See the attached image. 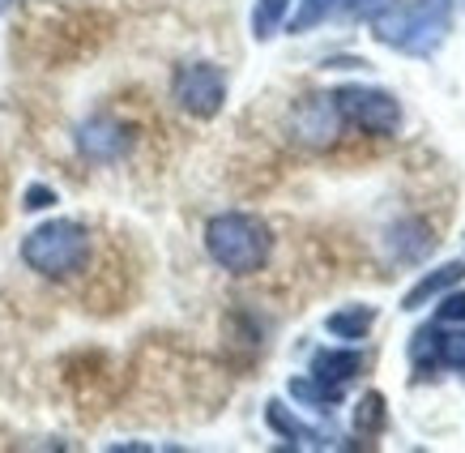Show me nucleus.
<instances>
[{"label":"nucleus","mask_w":465,"mask_h":453,"mask_svg":"<svg viewBox=\"0 0 465 453\" xmlns=\"http://www.w3.org/2000/svg\"><path fill=\"white\" fill-rule=\"evenodd\" d=\"M205 253L218 269L248 278L261 274L273 257V231L265 218H256L248 210H223L205 223Z\"/></svg>","instance_id":"nucleus-2"},{"label":"nucleus","mask_w":465,"mask_h":453,"mask_svg":"<svg viewBox=\"0 0 465 453\" xmlns=\"http://www.w3.org/2000/svg\"><path fill=\"white\" fill-rule=\"evenodd\" d=\"M414 364L419 368H452L465 372V326H436L414 334Z\"/></svg>","instance_id":"nucleus-8"},{"label":"nucleus","mask_w":465,"mask_h":453,"mask_svg":"<svg viewBox=\"0 0 465 453\" xmlns=\"http://www.w3.org/2000/svg\"><path fill=\"white\" fill-rule=\"evenodd\" d=\"M440 326H465V291H444V304H440Z\"/></svg>","instance_id":"nucleus-18"},{"label":"nucleus","mask_w":465,"mask_h":453,"mask_svg":"<svg viewBox=\"0 0 465 453\" xmlns=\"http://www.w3.org/2000/svg\"><path fill=\"white\" fill-rule=\"evenodd\" d=\"M384 424H389V407H384V394L367 389V394L359 398V407H354V432H359V437H381Z\"/></svg>","instance_id":"nucleus-15"},{"label":"nucleus","mask_w":465,"mask_h":453,"mask_svg":"<svg viewBox=\"0 0 465 453\" xmlns=\"http://www.w3.org/2000/svg\"><path fill=\"white\" fill-rule=\"evenodd\" d=\"M341 107L333 95H303L286 116V133L295 137L303 150H333L341 142Z\"/></svg>","instance_id":"nucleus-6"},{"label":"nucleus","mask_w":465,"mask_h":453,"mask_svg":"<svg viewBox=\"0 0 465 453\" xmlns=\"http://www.w3.org/2000/svg\"><path fill=\"white\" fill-rule=\"evenodd\" d=\"M291 17V0H256L252 5V39H273Z\"/></svg>","instance_id":"nucleus-16"},{"label":"nucleus","mask_w":465,"mask_h":453,"mask_svg":"<svg viewBox=\"0 0 465 453\" xmlns=\"http://www.w3.org/2000/svg\"><path fill=\"white\" fill-rule=\"evenodd\" d=\"M133 146H137V133L120 116L99 112L82 120V128H77V155L85 163H120V158L133 155Z\"/></svg>","instance_id":"nucleus-7"},{"label":"nucleus","mask_w":465,"mask_h":453,"mask_svg":"<svg viewBox=\"0 0 465 453\" xmlns=\"http://www.w3.org/2000/svg\"><path fill=\"white\" fill-rule=\"evenodd\" d=\"M291 398H299V402H308V407H316V411H333V407H341V398H346V389L341 385H329L321 381V377H295L291 381Z\"/></svg>","instance_id":"nucleus-14"},{"label":"nucleus","mask_w":465,"mask_h":453,"mask_svg":"<svg viewBox=\"0 0 465 453\" xmlns=\"http://www.w3.org/2000/svg\"><path fill=\"white\" fill-rule=\"evenodd\" d=\"M457 283H465V261H444V266H436L431 274H423L419 283L410 287L406 296H401V308H406V312H419L423 304H431L436 296L452 291Z\"/></svg>","instance_id":"nucleus-11"},{"label":"nucleus","mask_w":465,"mask_h":453,"mask_svg":"<svg viewBox=\"0 0 465 453\" xmlns=\"http://www.w3.org/2000/svg\"><path fill=\"white\" fill-rule=\"evenodd\" d=\"M371 326H376V308H371V304H346V308H338V312H329V317H324V329H329L333 338H341V342L367 338Z\"/></svg>","instance_id":"nucleus-12"},{"label":"nucleus","mask_w":465,"mask_h":453,"mask_svg":"<svg viewBox=\"0 0 465 453\" xmlns=\"http://www.w3.org/2000/svg\"><path fill=\"white\" fill-rule=\"evenodd\" d=\"M389 248H393L397 261H419L436 248V236H431V226H423L419 218H406V223H397L389 231Z\"/></svg>","instance_id":"nucleus-13"},{"label":"nucleus","mask_w":465,"mask_h":453,"mask_svg":"<svg viewBox=\"0 0 465 453\" xmlns=\"http://www.w3.org/2000/svg\"><path fill=\"white\" fill-rule=\"evenodd\" d=\"M90 248L94 244H90V226L85 223H77V218H52V223H39L22 240V261L39 278L64 283V278H77L90 266Z\"/></svg>","instance_id":"nucleus-3"},{"label":"nucleus","mask_w":465,"mask_h":453,"mask_svg":"<svg viewBox=\"0 0 465 453\" xmlns=\"http://www.w3.org/2000/svg\"><path fill=\"white\" fill-rule=\"evenodd\" d=\"M17 0H0V14H5V9H14Z\"/></svg>","instance_id":"nucleus-21"},{"label":"nucleus","mask_w":465,"mask_h":453,"mask_svg":"<svg viewBox=\"0 0 465 453\" xmlns=\"http://www.w3.org/2000/svg\"><path fill=\"white\" fill-rule=\"evenodd\" d=\"M452 0H406L371 17V39L401 56H436L452 30Z\"/></svg>","instance_id":"nucleus-1"},{"label":"nucleus","mask_w":465,"mask_h":453,"mask_svg":"<svg viewBox=\"0 0 465 453\" xmlns=\"http://www.w3.org/2000/svg\"><path fill=\"white\" fill-rule=\"evenodd\" d=\"M171 99L193 120H213L226 107V73L213 60H188L171 73Z\"/></svg>","instance_id":"nucleus-4"},{"label":"nucleus","mask_w":465,"mask_h":453,"mask_svg":"<svg viewBox=\"0 0 465 453\" xmlns=\"http://www.w3.org/2000/svg\"><path fill=\"white\" fill-rule=\"evenodd\" d=\"M363 364H367V355L354 351V347H324V351L312 355V377H321V381L346 389V385L363 372Z\"/></svg>","instance_id":"nucleus-10"},{"label":"nucleus","mask_w":465,"mask_h":453,"mask_svg":"<svg viewBox=\"0 0 465 453\" xmlns=\"http://www.w3.org/2000/svg\"><path fill=\"white\" fill-rule=\"evenodd\" d=\"M338 5L346 17H376V14H384L389 5H397V0H338Z\"/></svg>","instance_id":"nucleus-19"},{"label":"nucleus","mask_w":465,"mask_h":453,"mask_svg":"<svg viewBox=\"0 0 465 453\" xmlns=\"http://www.w3.org/2000/svg\"><path fill=\"white\" fill-rule=\"evenodd\" d=\"M265 424L273 428L282 440H291V445H303V449H333V437H329V432L303 424L295 411H286L278 398H273V402H265Z\"/></svg>","instance_id":"nucleus-9"},{"label":"nucleus","mask_w":465,"mask_h":453,"mask_svg":"<svg viewBox=\"0 0 465 453\" xmlns=\"http://www.w3.org/2000/svg\"><path fill=\"white\" fill-rule=\"evenodd\" d=\"M338 9V0H299V9H295V17H291V35H308V30H316L324 22V17Z\"/></svg>","instance_id":"nucleus-17"},{"label":"nucleus","mask_w":465,"mask_h":453,"mask_svg":"<svg viewBox=\"0 0 465 453\" xmlns=\"http://www.w3.org/2000/svg\"><path fill=\"white\" fill-rule=\"evenodd\" d=\"M47 206H56V193H52V188H30L26 193V210H47Z\"/></svg>","instance_id":"nucleus-20"},{"label":"nucleus","mask_w":465,"mask_h":453,"mask_svg":"<svg viewBox=\"0 0 465 453\" xmlns=\"http://www.w3.org/2000/svg\"><path fill=\"white\" fill-rule=\"evenodd\" d=\"M333 99L341 107V120L371 133V137H393L401 128V103H397L393 90H381V86H341V90H333Z\"/></svg>","instance_id":"nucleus-5"}]
</instances>
